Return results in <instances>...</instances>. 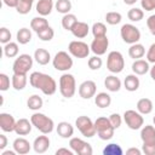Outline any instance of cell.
<instances>
[{
  "instance_id": "cell-14",
  "label": "cell",
  "mask_w": 155,
  "mask_h": 155,
  "mask_svg": "<svg viewBox=\"0 0 155 155\" xmlns=\"http://www.w3.org/2000/svg\"><path fill=\"white\" fill-rule=\"evenodd\" d=\"M109 46V40L107 36H101V38H94L91 42V51L96 56H103Z\"/></svg>"
},
{
  "instance_id": "cell-31",
  "label": "cell",
  "mask_w": 155,
  "mask_h": 155,
  "mask_svg": "<svg viewBox=\"0 0 155 155\" xmlns=\"http://www.w3.org/2000/svg\"><path fill=\"white\" fill-rule=\"evenodd\" d=\"M48 27V22L45 17L42 16H39V17H34L31 21H30V28L31 30H34L35 33H39L41 31L42 29L47 28Z\"/></svg>"
},
{
  "instance_id": "cell-42",
  "label": "cell",
  "mask_w": 155,
  "mask_h": 155,
  "mask_svg": "<svg viewBox=\"0 0 155 155\" xmlns=\"http://www.w3.org/2000/svg\"><path fill=\"white\" fill-rule=\"evenodd\" d=\"M36 34H38L40 40H42V41H51L53 39V36H54V30L52 29V27L48 25L47 28L42 29L41 31H39Z\"/></svg>"
},
{
  "instance_id": "cell-7",
  "label": "cell",
  "mask_w": 155,
  "mask_h": 155,
  "mask_svg": "<svg viewBox=\"0 0 155 155\" xmlns=\"http://www.w3.org/2000/svg\"><path fill=\"white\" fill-rule=\"evenodd\" d=\"M73 63L74 62H73L70 53H68L65 51H58L52 59L53 68L59 71H68L69 69H71Z\"/></svg>"
},
{
  "instance_id": "cell-27",
  "label": "cell",
  "mask_w": 155,
  "mask_h": 155,
  "mask_svg": "<svg viewBox=\"0 0 155 155\" xmlns=\"http://www.w3.org/2000/svg\"><path fill=\"white\" fill-rule=\"evenodd\" d=\"M144 54H145V48L139 42L132 44L128 48V56L133 59H140V58L144 57Z\"/></svg>"
},
{
  "instance_id": "cell-34",
  "label": "cell",
  "mask_w": 155,
  "mask_h": 155,
  "mask_svg": "<svg viewBox=\"0 0 155 155\" xmlns=\"http://www.w3.org/2000/svg\"><path fill=\"white\" fill-rule=\"evenodd\" d=\"M44 101L39 94H31L27 101V107L30 110H39L42 108Z\"/></svg>"
},
{
  "instance_id": "cell-49",
  "label": "cell",
  "mask_w": 155,
  "mask_h": 155,
  "mask_svg": "<svg viewBox=\"0 0 155 155\" xmlns=\"http://www.w3.org/2000/svg\"><path fill=\"white\" fill-rule=\"evenodd\" d=\"M147 27L149 29V31L155 36V15H151L148 17L147 19Z\"/></svg>"
},
{
  "instance_id": "cell-57",
  "label": "cell",
  "mask_w": 155,
  "mask_h": 155,
  "mask_svg": "<svg viewBox=\"0 0 155 155\" xmlns=\"http://www.w3.org/2000/svg\"><path fill=\"white\" fill-rule=\"evenodd\" d=\"M15 153H16L15 150L13 151H10L8 150V151H2V155H15Z\"/></svg>"
},
{
  "instance_id": "cell-32",
  "label": "cell",
  "mask_w": 155,
  "mask_h": 155,
  "mask_svg": "<svg viewBox=\"0 0 155 155\" xmlns=\"http://www.w3.org/2000/svg\"><path fill=\"white\" fill-rule=\"evenodd\" d=\"M18 52H19L18 42L10 41V42H7V44L4 45V54L7 58H15V57H17L18 56Z\"/></svg>"
},
{
  "instance_id": "cell-9",
  "label": "cell",
  "mask_w": 155,
  "mask_h": 155,
  "mask_svg": "<svg viewBox=\"0 0 155 155\" xmlns=\"http://www.w3.org/2000/svg\"><path fill=\"white\" fill-rule=\"evenodd\" d=\"M75 126L78 127V130L81 132V134L86 138H91L93 137L97 131L94 127V122L86 115H81L75 120Z\"/></svg>"
},
{
  "instance_id": "cell-29",
  "label": "cell",
  "mask_w": 155,
  "mask_h": 155,
  "mask_svg": "<svg viewBox=\"0 0 155 155\" xmlns=\"http://www.w3.org/2000/svg\"><path fill=\"white\" fill-rule=\"evenodd\" d=\"M153 102L149 98H140L137 102V110L142 114V115H148L153 111Z\"/></svg>"
},
{
  "instance_id": "cell-45",
  "label": "cell",
  "mask_w": 155,
  "mask_h": 155,
  "mask_svg": "<svg viewBox=\"0 0 155 155\" xmlns=\"http://www.w3.org/2000/svg\"><path fill=\"white\" fill-rule=\"evenodd\" d=\"M109 121H110L111 126H113L115 130H117V128L121 126V124H122V117H121L120 114L113 113V114H110V116H109Z\"/></svg>"
},
{
  "instance_id": "cell-25",
  "label": "cell",
  "mask_w": 155,
  "mask_h": 155,
  "mask_svg": "<svg viewBox=\"0 0 155 155\" xmlns=\"http://www.w3.org/2000/svg\"><path fill=\"white\" fill-rule=\"evenodd\" d=\"M121 80L115 75H109L104 79V86L110 92H117L121 88Z\"/></svg>"
},
{
  "instance_id": "cell-11",
  "label": "cell",
  "mask_w": 155,
  "mask_h": 155,
  "mask_svg": "<svg viewBox=\"0 0 155 155\" xmlns=\"http://www.w3.org/2000/svg\"><path fill=\"white\" fill-rule=\"evenodd\" d=\"M68 51H69V53L73 57H76V58H86L90 54L91 47L86 42H84V41L74 40V41H70L69 42Z\"/></svg>"
},
{
  "instance_id": "cell-16",
  "label": "cell",
  "mask_w": 155,
  "mask_h": 155,
  "mask_svg": "<svg viewBox=\"0 0 155 155\" xmlns=\"http://www.w3.org/2000/svg\"><path fill=\"white\" fill-rule=\"evenodd\" d=\"M50 148V138L42 133V136H39L34 139L33 149L36 154H44Z\"/></svg>"
},
{
  "instance_id": "cell-28",
  "label": "cell",
  "mask_w": 155,
  "mask_h": 155,
  "mask_svg": "<svg viewBox=\"0 0 155 155\" xmlns=\"http://www.w3.org/2000/svg\"><path fill=\"white\" fill-rule=\"evenodd\" d=\"M94 104L103 109V108H108L111 104V97L110 94H108L107 92H99L94 96Z\"/></svg>"
},
{
  "instance_id": "cell-10",
  "label": "cell",
  "mask_w": 155,
  "mask_h": 155,
  "mask_svg": "<svg viewBox=\"0 0 155 155\" xmlns=\"http://www.w3.org/2000/svg\"><path fill=\"white\" fill-rule=\"evenodd\" d=\"M124 121L125 124L127 125L128 128L136 131V130H139L143 127L144 125V119H143V115L137 110H126L124 113Z\"/></svg>"
},
{
  "instance_id": "cell-58",
  "label": "cell",
  "mask_w": 155,
  "mask_h": 155,
  "mask_svg": "<svg viewBox=\"0 0 155 155\" xmlns=\"http://www.w3.org/2000/svg\"><path fill=\"white\" fill-rule=\"evenodd\" d=\"M153 121H154V125H155V116L153 117Z\"/></svg>"
},
{
  "instance_id": "cell-38",
  "label": "cell",
  "mask_w": 155,
  "mask_h": 155,
  "mask_svg": "<svg viewBox=\"0 0 155 155\" xmlns=\"http://www.w3.org/2000/svg\"><path fill=\"white\" fill-rule=\"evenodd\" d=\"M127 17H128V19H130L131 22H139V21L143 19L144 12H143V10H140V8H138V7H132V8L128 10Z\"/></svg>"
},
{
  "instance_id": "cell-53",
  "label": "cell",
  "mask_w": 155,
  "mask_h": 155,
  "mask_svg": "<svg viewBox=\"0 0 155 155\" xmlns=\"http://www.w3.org/2000/svg\"><path fill=\"white\" fill-rule=\"evenodd\" d=\"M18 1L19 0H2V2L7 6V7H17V5H18Z\"/></svg>"
},
{
  "instance_id": "cell-22",
  "label": "cell",
  "mask_w": 155,
  "mask_h": 155,
  "mask_svg": "<svg viewBox=\"0 0 155 155\" xmlns=\"http://www.w3.org/2000/svg\"><path fill=\"white\" fill-rule=\"evenodd\" d=\"M150 70L149 67V62L145 59H134V62L132 63V71L136 75H145L148 71Z\"/></svg>"
},
{
  "instance_id": "cell-4",
  "label": "cell",
  "mask_w": 155,
  "mask_h": 155,
  "mask_svg": "<svg viewBox=\"0 0 155 155\" xmlns=\"http://www.w3.org/2000/svg\"><path fill=\"white\" fill-rule=\"evenodd\" d=\"M94 127H96L98 137L102 140H109V139L113 138L115 128L111 126V124L109 121V117H105V116L97 117V120L94 121Z\"/></svg>"
},
{
  "instance_id": "cell-20",
  "label": "cell",
  "mask_w": 155,
  "mask_h": 155,
  "mask_svg": "<svg viewBox=\"0 0 155 155\" xmlns=\"http://www.w3.org/2000/svg\"><path fill=\"white\" fill-rule=\"evenodd\" d=\"M53 7H54L53 0H39L35 8H36V12L39 13V16L46 17L52 12Z\"/></svg>"
},
{
  "instance_id": "cell-19",
  "label": "cell",
  "mask_w": 155,
  "mask_h": 155,
  "mask_svg": "<svg viewBox=\"0 0 155 155\" xmlns=\"http://www.w3.org/2000/svg\"><path fill=\"white\" fill-rule=\"evenodd\" d=\"M31 127H33V124L31 121H29L28 119H19L16 121V127H15V132L18 134V136H27L31 132Z\"/></svg>"
},
{
  "instance_id": "cell-26",
  "label": "cell",
  "mask_w": 155,
  "mask_h": 155,
  "mask_svg": "<svg viewBox=\"0 0 155 155\" xmlns=\"http://www.w3.org/2000/svg\"><path fill=\"white\" fill-rule=\"evenodd\" d=\"M34 59L40 65H46L51 61V54L45 48H36L34 52Z\"/></svg>"
},
{
  "instance_id": "cell-47",
  "label": "cell",
  "mask_w": 155,
  "mask_h": 155,
  "mask_svg": "<svg viewBox=\"0 0 155 155\" xmlns=\"http://www.w3.org/2000/svg\"><path fill=\"white\" fill-rule=\"evenodd\" d=\"M147 61L149 63H155V42L150 45V47L147 51Z\"/></svg>"
},
{
  "instance_id": "cell-17",
  "label": "cell",
  "mask_w": 155,
  "mask_h": 155,
  "mask_svg": "<svg viewBox=\"0 0 155 155\" xmlns=\"http://www.w3.org/2000/svg\"><path fill=\"white\" fill-rule=\"evenodd\" d=\"M12 147H13V150H15L17 154H19V155L28 154V153L30 151V149H31V144L29 143V140H27V139L23 138V137L16 138V139L13 140Z\"/></svg>"
},
{
  "instance_id": "cell-2",
  "label": "cell",
  "mask_w": 155,
  "mask_h": 155,
  "mask_svg": "<svg viewBox=\"0 0 155 155\" xmlns=\"http://www.w3.org/2000/svg\"><path fill=\"white\" fill-rule=\"evenodd\" d=\"M30 121L33 126L44 134H48L53 131V127H54L53 120L42 113H34L30 116Z\"/></svg>"
},
{
  "instance_id": "cell-56",
  "label": "cell",
  "mask_w": 155,
  "mask_h": 155,
  "mask_svg": "<svg viewBox=\"0 0 155 155\" xmlns=\"http://www.w3.org/2000/svg\"><path fill=\"white\" fill-rule=\"evenodd\" d=\"M126 5H134L137 2V0H122Z\"/></svg>"
},
{
  "instance_id": "cell-36",
  "label": "cell",
  "mask_w": 155,
  "mask_h": 155,
  "mask_svg": "<svg viewBox=\"0 0 155 155\" xmlns=\"http://www.w3.org/2000/svg\"><path fill=\"white\" fill-rule=\"evenodd\" d=\"M76 22H78V18L73 13H67V15H63L62 17V27L65 30H71V28L75 25Z\"/></svg>"
},
{
  "instance_id": "cell-24",
  "label": "cell",
  "mask_w": 155,
  "mask_h": 155,
  "mask_svg": "<svg viewBox=\"0 0 155 155\" xmlns=\"http://www.w3.org/2000/svg\"><path fill=\"white\" fill-rule=\"evenodd\" d=\"M139 85H140V81H139V78L138 75L136 74H130L125 78L124 80V87L128 91V92H134L139 88Z\"/></svg>"
},
{
  "instance_id": "cell-55",
  "label": "cell",
  "mask_w": 155,
  "mask_h": 155,
  "mask_svg": "<svg viewBox=\"0 0 155 155\" xmlns=\"http://www.w3.org/2000/svg\"><path fill=\"white\" fill-rule=\"evenodd\" d=\"M149 73H150V78L155 81V63H154V65L150 68V70H149Z\"/></svg>"
},
{
  "instance_id": "cell-8",
  "label": "cell",
  "mask_w": 155,
  "mask_h": 155,
  "mask_svg": "<svg viewBox=\"0 0 155 155\" xmlns=\"http://www.w3.org/2000/svg\"><path fill=\"white\" fill-rule=\"evenodd\" d=\"M120 35H121V39L124 40V42L130 44V45L136 44L140 40V30L131 23H126L121 27Z\"/></svg>"
},
{
  "instance_id": "cell-15",
  "label": "cell",
  "mask_w": 155,
  "mask_h": 155,
  "mask_svg": "<svg viewBox=\"0 0 155 155\" xmlns=\"http://www.w3.org/2000/svg\"><path fill=\"white\" fill-rule=\"evenodd\" d=\"M15 127H16L15 117L8 113H1L0 114V128L4 132H13Z\"/></svg>"
},
{
  "instance_id": "cell-12",
  "label": "cell",
  "mask_w": 155,
  "mask_h": 155,
  "mask_svg": "<svg viewBox=\"0 0 155 155\" xmlns=\"http://www.w3.org/2000/svg\"><path fill=\"white\" fill-rule=\"evenodd\" d=\"M69 147L75 154H79V155H92L93 154V149H92L91 144L85 142L81 138H78V137L70 138Z\"/></svg>"
},
{
  "instance_id": "cell-39",
  "label": "cell",
  "mask_w": 155,
  "mask_h": 155,
  "mask_svg": "<svg viewBox=\"0 0 155 155\" xmlns=\"http://www.w3.org/2000/svg\"><path fill=\"white\" fill-rule=\"evenodd\" d=\"M33 1H29V0H19L18 1V5L16 7V11L19 13V15H27L30 12L31 7H33Z\"/></svg>"
},
{
  "instance_id": "cell-59",
  "label": "cell",
  "mask_w": 155,
  "mask_h": 155,
  "mask_svg": "<svg viewBox=\"0 0 155 155\" xmlns=\"http://www.w3.org/2000/svg\"><path fill=\"white\" fill-rule=\"evenodd\" d=\"M29 1H33V2H34V1H35V0H29Z\"/></svg>"
},
{
  "instance_id": "cell-46",
  "label": "cell",
  "mask_w": 155,
  "mask_h": 155,
  "mask_svg": "<svg viewBox=\"0 0 155 155\" xmlns=\"http://www.w3.org/2000/svg\"><path fill=\"white\" fill-rule=\"evenodd\" d=\"M8 88H10V78L6 74L1 73L0 74V91L5 92Z\"/></svg>"
},
{
  "instance_id": "cell-44",
  "label": "cell",
  "mask_w": 155,
  "mask_h": 155,
  "mask_svg": "<svg viewBox=\"0 0 155 155\" xmlns=\"http://www.w3.org/2000/svg\"><path fill=\"white\" fill-rule=\"evenodd\" d=\"M11 38H12L11 31H10L6 27L0 28V42H1V44L5 45V44L10 42V41H11Z\"/></svg>"
},
{
  "instance_id": "cell-30",
  "label": "cell",
  "mask_w": 155,
  "mask_h": 155,
  "mask_svg": "<svg viewBox=\"0 0 155 155\" xmlns=\"http://www.w3.org/2000/svg\"><path fill=\"white\" fill-rule=\"evenodd\" d=\"M27 75H22V74H13L12 79H11V85L16 91H22L24 90V87L27 86Z\"/></svg>"
},
{
  "instance_id": "cell-37",
  "label": "cell",
  "mask_w": 155,
  "mask_h": 155,
  "mask_svg": "<svg viewBox=\"0 0 155 155\" xmlns=\"http://www.w3.org/2000/svg\"><path fill=\"white\" fill-rule=\"evenodd\" d=\"M122 148L116 143H110L103 149V155H122Z\"/></svg>"
},
{
  "instance_id": "cell-54",
  "label": "cell",
  "mask_w": 155,
  "mask_h": 155,
  "mask_svg": "<svg viewBox=\"0 0 155 155\" xmlns=\"http://www.w3.org/2000/svg\"><path fill=\"white\" fill-rule=\"evenodd\" d=\"M126 154L127 155H140L142 154V150L137 149V148H130L126 150Z\"/></svg>"
},
{
  "instance_id": "cell-1",
  "label": "cell",
  "mask_w": 155,
  "mask_h": 155,
  "mask_svg": "<svg viewBox=\"0 0 155 155\" xmlns=\"http://www.w3.org/2000/svg\"><path fill=\"white\" fill-rule=\"evenodd\" d=\"M29 84L34 88L40 90L46 96H52L57 91L56 80L48 74H45L41 71H33L29 75Z\"/></svg>"
},
{
  "instance_id": "cell-43",
  "label": "cell",
  "mask_w": 155,
  "mask_h": 155,
  "mask_svg": "<svg viewBox=\"0 0 155 155\" xmlns=\"http://www.w3.org/2000/svg\"><path fill=\"white\" fill-rule=\"evenodd\" d=\"M87 65H88V68H90L91 70H98V69L102 68V65H103V61H102L101 56H93V57L88 58V61H87Z\"/></svg>"
},
{
  "instance_id": "cell-41",
  "label": "cell",
  "mask_w": 155,
  "mask_h": 155,
  "mask_svg": "<svg viewBox=\"0 0 155 155\" xmlns=\"http://www.w3.org/2000/svg\"><path fill=\"white\" fill-rule=\"evenodd\" d=\"M122 19V16L120 12H116V11H110L105 15V22L110 25H116L121 22Z\"/></svg>"
},
{
  "instance_id": "cell-48",
  "label": "cell",
  "mask_w": 155,
  "mask_h": 155,
  "mask_svg": "<svg viewBox=\"0 0 155 155\" xmlns=\"http://www.w3.org/2000/svg\"><path fill=\"white\" fill-rule=\"evenodd\" d=\"M142 8L145 11H153L155 10V0H140Z\"/></svg>"
},
{
  "instance_id": "cell-50",
  "label": "cell",
  "mask_w": 155,
  "mask_h": 155,
  "mask_svg": "<svg viewBox=\"0 0 155 155\" xmlns=\"http://www.w3.org/2000/svg\"><path fill=\"white\" fill-rule=\"evenodd\" d=\"M142 153L145 155H155V144H143Z\"/></svg>"
},
{
  "instance_id": "cell-51",
  "label": "cell",
  "mask_w": 155,
  "mask_h": 155,
  "mask_svg": "<svg viewBox=\"0 0 155 155\" xmlns=\"http://www.w3.org/2000/svg\"><path fill=\"white\" fill-rule=\"evenodd\" d=\"M73 155L74 151L71 149H68V148H59L56 150V155Z\"/></svg>"
},
{
  "instance_id": "cell-6",
  "label": "cell",
  "mask_w": 155,
  "mask_h": 155,
  "mask_svg": "<svg viewBox=\"0 0 155 155\" xmlns=\"http://www.w3.org/2000/svg\"><path fill=\"white\" fill-rule=\"evenodd\" d=\"M107 68L113 74H119L125 68V59L121 52L119 51H111L108 53L107 57Z\"/></svg>"
},
{
  "instance_id": "cell-5",
  "label": "cell",
  "mask_w": 155,
  "mask_h": 155,
  "mask_svg": "<svg viewBox=\"0 0 155 155\" xmlns=\"http://www.w3.org/2000/svg\"><path fill=\"white\" fill-rule=\"evenodd\" d=\"M33 61H34V57H31L30 54H27V53L17 56V58L15 59V62L12 64L13 74L27 75L28 71L33 68Z\"/></svg>"
},
{
  "instance_id": "cell-35",
  "label": "cell",
  "mask_w": 155,
  "mask_h": 155,
  "mask_svg": "<svg viewBox=\"0 0 155 155\" xmlns=\"http://www.w3.org/2000/svg\"><path fill=\"white\" fill-rule=\"evenodd\" d=\"M54 8L57 12L62 15L70 13L71 11V1L70 0H57L54 4Z\"/></svg>"
},
{
  "instance_id": "cell-40",
  "label": "cell",
  "mask_w": 155,
  "mask_h": 155,
  "mask_svg": "<svg viewBox=\"0 0 155 155\" xmlns=\"http://www.w3.org/2000/svg\"><path fill=\"white\" fill-rule=\"evenodd\" d=\"M92 34L94 38H101V36H107V27L102 22H97L92 25L91 28Z\"/></svg>"
},
{
  "instance_id": "cell-13",
  "label": "cell",
  "mask_w": 155,
  "mask_h": 155,
  "mask_svg": "<svg viewBox=\"0 0 155 155\" xmlns=\"http://www.w3.org/2000/svg\"><path fill=\"white\" fill-rule=\"evenodd\" d=\"M97 91V85L92 80H86L80 84L79 86V96L84 99H90L96 96Z\"/></svg>"
},
{
  "instance_id": "cell-33",
  "label": "cell",
  "mask_w": 155,
  "mask_h": 155,
  "mask_svg": "<svg viewBox=\"0 0 155 155\" xmlns=\"http://www.w3.org/2000/svg\"><path fill=\"white\" fill-rule=\"evenodd\" d=\"M16 39H17V42H18V44H21V45H27V44L30 42V40H31V31H30V29H28V28H21V29L17 31Z\"/></svg>"
},
{
  "instance_id": "cell-18",
  "label": "cell",
  "mask_w": 155,
  "mask_h": 155,
  "mask_svg": "<svg viewBox=\"0 0 155 155\" xmlns=\"http://www.w3.org/2000/svg\"><path fill=\"white\" fill-rule=\"evenodd\" d=\"M140 139L143 144H155V127L145 125L140 130Z\"/></svg>"
},
{
  "instance_id": "cell-23",
  "label": "cell",
  "mask_w": 155,
  "mask_h": 155,
  "mask_svg": "<svg viewBox=\"0 0 155 155\" xmlns=\"http://www.w3.org/2000/svg\"><path fill=\"white\" fill-rule=\"evenodd\" d=\"M57 133L59 137H62L64 139L71 138V136L74 134V127L71 124H69L67 121H62L57 125Z\"/></svg>"
},
{
  "instance_id": "cell-52",
  "label": "cell",
  "mask_w": 155,
  "mask_h": 155,
  "mask_svg": "<svg viewBox=\"0 0 155 155\" xmlns=\"http://www.w3.org/2000/svg\"><path fill=\"white\" fill-rule=\"evenodd\" d=\"M7 145V137L5 134H0V150H4Z\"/></svg>"
},
{
  "instance_id": "cell-21",
  "label": "cell",
  "mask_w": 155,
  "mask_h": 155,
  "mask_svg": "<svg viewBox=\"0 0 155 155\" xmlns=\"http://www.w3.org/2000/svg\"><path fill=\"white\" fill-rule=\"evenodd\" d=\"M71 34L75 36V38H78V39H84V38H86L87 36V34H88V31H90V27H88V24L86 23V22H80V21H78L76 23H75V25L71 28Z\"/></svg>"
},
{
  "instance_id": "cell-3",
  "label": "cell",
  "mask_w": 155,
  "mask_h": 155,
  "mask_svg": "<svg viewBox=\"0 0 155 155\" xmlns=\"http://www.w3.org/2000/svg\"><path fill=\"white\" fill-rule=\"evenodd\" d=\"M59 92L64 98H71L76 92V81L74 75L64 73L59 78Z\"/></svg>"
}]
</instances>
